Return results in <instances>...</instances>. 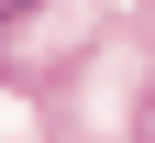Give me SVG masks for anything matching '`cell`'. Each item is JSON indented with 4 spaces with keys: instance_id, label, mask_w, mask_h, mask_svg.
Wrapping results in <instances>:
<instances>
[{
    "instance_id": "1",
    "label": "cell",
    "mask_w": 155,
    "mask_h": 143,
    "mask_svg": "<svg viewBox=\"0 0 155 143\" xmlns=\"http://www.w3.org/2000/svg\"><path fill=\"white\" fill-rule=\"evenodd\" d=\"M22 11H33V0H0V22H22Z\"/></svg>"
}]
</instances>
